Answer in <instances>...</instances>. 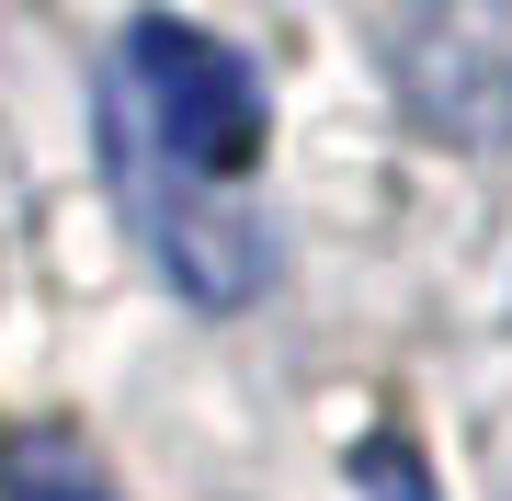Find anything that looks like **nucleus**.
I'll return each mask as SVG.
<instances>
[{"label": "nucleus", "instance_id": "obj_1", "mask_svg": "<svg viewBox=\"0 0 512 501\" xmlns=\"http://www.w3.org/2000/svg\"><path fill=\"white\" fill-rule=\"evenodd\" d=\"M103 137L148 149L160 171H183L205 194H228L262 160V80H251V57H228L194 23H137L103 80Z\"/></svg>", "mask_w": 512, "mask_h": 501}, {"label": "nucleus", "instance_id": "obj_2", "mask_svg": "<svg viewBox=\"0 0 512 501\" xmlns=\"http://www.w3.org/2000/svg\"><path fill=\"white\" fill-rule=\"evenodd\" d=\"M0 501H114V479L69 422H12L0 433Z\"/></svg>", "mask_w": 512, "mask_h": 501}, {"label": "nucleus", "instance_id": "obj_3", "mask_svg": "<svg viewBox=\"0 0 512 501\" xmlns=\"http://www.w3.org/2000/svg\"><path fill=\"white\" fill-rule=\"evenodd\" d=\"M353 479H365V501H433V467H421L399 433H376V445L353 456Z\"/></svg>", "mask_w": 512, "mask_h": 501}]
</instances>
